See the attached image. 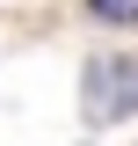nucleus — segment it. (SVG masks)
<instances>
[{
	"mask_svg": "<svg viewBox=\"0 0 138 146\" xmlns=\"http://www.w3.org/2000/svg\"><path fill=\"white\" fill-rule=\"evenodd\" d=\"M87 124H116L138 110V58H87V88H80Z\"/></svg>",
	"mask_w": 138,
	"mask_h": 146,
	"instance_id": "f257e3e1",
	"label": "nucleus"
}]
</instances>
